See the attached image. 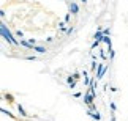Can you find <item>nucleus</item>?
I'll list each match as a JSON object with an SVG mask.
<instances>
[{
  "mask_svg": "<svg viewBox=\"0 0 128 121\" xmlns=\"http://www.w3.org/2000/svg\"><path fill=\"white\" fill-rule=\"evenodd\" d=\"M0 33H2V38H3V40L8 42V44H11V46H19V44H21V42H19V41L16 40V38H14V36L11 35V32L8 30V27L5 25L3 22L0 24Z\"/></svg>",
  "mask_w": 128,
  "mask_h": 121,
  "instance_id": "f257e3e1",
  "label": "nucleus"
},
{
  "mask_svg": "<svg viewBox=\"0 0 128 121\" xmlns=\"http://www.w3.org/2000/svg\"><path fill=\"white\" fill-rule=\"evenodd\" d=\"M108 69L106 65H103V63H98V68H96V80H100L103 76H104V72Z\"/></svg>",
  "mask_w": 128,
  "mask_h": 121,
  "instance_id": "f03ea898",
  "label": "nucleus"
},
{
  "mask_svg": "<svg viewBox=\"0 0 128 121\" xmlns=\"http://www.w3.org/2000/svg\"><path fill=\"white\" fill-rule=\"evenodd\" d=\"M93 99H95V98H93V96L88 93V91L84 94V102H86L87 105H92V104H93Z\"/></svg>",
  "mask_w": 128,
  "mask_h": 121,
  "instance_id": "7ed1b4c3",
  "label": "nucleus"
},
{
  "mask_svg": "<svg viewBox=\"0 0 128 121\" xmlns=\"http://www.w3.org/2000/svg\"><path fill=\"white\" fill-rule=\"evenodd\" d=\"M70 13L71 14H78V13H79V6H78V5L76 3H70Z\"/></svg>",
  "mask_w": 128,
  "mask_h": 121,
  "instance_id": "20e7f679",
  "label": "nucleus"
},
{
  "mask_svg": "<svg viewBox=\"0 0 128 121\" xmlns=\"http://www.w3.org/2000/svg\"><path fill=\"white\" fill-rule=\"evenodd\" d=\"M93 38H95V41H98V42H101V41H103L104 35H103V30H101V28H100V30H98V32L95 33V36H93Z\"/></svg>",
  "mask_w": 128,
  "mask_h": 121,
  "instance_id": "39448f33",
  "label": "nucleus"
},
{
  "mask_svg": "<svg viewBox=\"0 0 128 121\" xmlns=\"http://www.w3.org/2000/svg\"><path fill=\"white\" fill-rule=\"evenodd\" d=\"M32 50H35L36 54H46V47L44 46H33Z\"/></svg>",
  "mask_w": 128,
  "mask_h": 121,
  "instance_id": "423d86ee",
  "label": "nucleus"
},
{
  "mask_svg": "<svg viewBox=\"0 0 128 121\" xmlns=\"http://www.w3.org/2000/svg\"><path fill=\"white\" fill-rule=\"evenodd\" d=\"M87 113H88V115H90V117H92L93 120H96V121H100V120H101V115H100V113H98V112H96V110H95V112H88V110H87Z\"/></svg>",
  "mask_w": 128,
  "mask_h": 121,
  "instance_id": "0eeeda50",
  "label": "nucleus"
},
{
  "mask_svg": "<svg viewBox=\"0 0 128 121\" xmlns=\"http://www.w3.org/2000/svg\"><path fill=\"white\" fill-rule=\"evenodd\" d=\"M18 110H19V113H21V117H24V118H27V117H28V115L26 113V110H24V107H22L21 104L18 105Z\"/></svg>",
  "mask_w": 128,
  "mask_h": 121,
  "instance_id": "6e6552de",
  "label": "nucleus"
},
{
  "mask_svg": "<svg viewBox=\"0 0 128 121\" xmlns=\"http://www.w3.org/2000/svg\"><path fill=\"white\" fill-rule=\"evenodd\" d=\"M21 46L27 47V49H33V44H30L28 41H24V40H21Z\"/></svg>",
  "mask_w": 128,
  "mask_h": 121,
  "instance_id": "1a4fd4ad",
  "label": "nucleus"
},
{
  "mask_svg": "<svg viewBox=\"0 0 128 121\" xmlns=\"http://www.w3.org/2000/svg\"><path fill=\"white\" fill-rule=\"evenodd\" d=\"M2 113H5V115H8L10 118H13V120H14V115H13L11 112H10V110H5V109H2Z\"/></svg>",
  "mask_w": 128,
  "mask_h": 121,
  "instance_id": "9d476101",
  "label": "nucleus"
},
{
  "mask_svg": "<svg viewBox=\"0 0 128 121\" xmlns=\"http://www.w3.org/2000/svg\"><path fill=\"white\" fill-rule=\"evenodd\" d=\"M103 35H104V36H109V35H111V28H109V27L104 28V30H103Z\"/></svg>",
  "mask_w": 128,
  "mask_h": 121,
  "instance_id": "9b49d317",
  "label": "nucleus"
},
{
  "mask_svg": "<svg viewBox=\"0 0 128 121\" xmlns=\"http://www.w3.org/2000/svg\"><path fill=\"white\" fill-rule=\"evenodd\" d=\"M5 99H6L8 102H13V94H5Z\"/></svg>",
  "mask_w": 128,
  "mask_h": 121,
  "instance_id": "f8f14e48",
  "label": "nucleus"
},
{
  "mask_svg": "<svg viewBox=\"0 0 128 121\" xmlns=\"http://www.w3.org/2000/svg\"><path fill=\"white\" fill-rule=\"evenodd\" d=\"M58 27H60L62 30H66V22H60V24H58Z\"/></svg>",
  "mask_w": 128,
  "mask_h": 121,
  "instance_id": "ddd939ff",
  "label": "nucleus"
},
{
  "mask_svg": "<svg viewBox=\"0 0 128 121\" xmlns=\"http://www.w3.org/2000/svg\"><path fill=\"white\" fill-rule=\"evenodd\" d=\"M114 57H116V52L111 49V52H109V58H114Z\"/></svg>",
  "mask_w": 128,
  "mask_h": 121,
  "instance_id": "4468645a",
  "label": "nucleus"
},
{
  "mask_svg": "<svg viewBox=\"0 0 128 121\" xmlns=\"http://www.w3.org/2000/svg\"><path fill=\"white\" fill-rule=\"evenodd\" d=\"M70 19H71V14H66V16H65V22L68 24V22H70Z\"/></svg>",
  "mask_w": 128,
  "mask_h": 121,
  "instance_id": "2eb2a0df",
  "label": "nucleus"
},
{
  "mask_svg": "<svg viewBox=\"0 0 128 121\" xmlns=\"http://www.w3.org/2000/svg\"><path fill=\"white\" fill-rule=\"evenodd\" d=\"M73 32H74V28H73V27H70V28H68V30H66V33H68V35H71Z\"/></svg>",
  "mask_w": 128,
  "mask_h": 121,
  "instance_id": "dca6fc26",
  "label": "nucleus"
},
{
  "mask_svg": "<svg viewBox=\"0 0 128 121\" xmlns=\"http://www.w3.org/2000/svg\"><path fill=\"white\" fill-rule=\"evenodd\" d=\"M96 68H98V63L93 61V63H92V69H96Z\"/></svg>",
  "mask_w": 128,
  "mask_h": 121,
  "instance_id": "f3484780",
  "label": "nucleus"
},
{
  "mask_svg": "<svg viewBox=\"0 0 128 121\" xmlns=\"http://www.w3.org/2000/svg\"><path fill=\"white\" fill-rule=\"evenodd\" d=\"M116 109H117V107H116V104H114V102H111V110H112V112H116Z\"/></svg>",
  "mask_w": 128,
  "mask_h": 121,
  "instance_id": "a211bd4d",
  "label": "nucleus"
},
{
  "mask_svg": "<svg viewBox=\"0 0 128 121\" xmlns=\"http://www.w3.org/2000/svg\"><path fill=\"white\" fill-rule=\"evenodd\" d=\"M28 42H30V44H33V46H35V44H36V41H35V40H33V38H30V40H28Z\"/></svg>",
  "mask_w": 128,
  "mask_h": 121,
  "instance_id": "6ab92c4d",
  "label": "nucleus"
},
{
  "mask_svg": "<svg viewBox=\"0 0 128 121\" xmlns=\"http://www.w3.org/2000/svg\"><path fill=\"white\" fill-rule=\"evenodd\" d=\"M111 121H116V117H114V115H112V118H111Z\"/></svg>",
  "mask_w": 128,
  "mask_h": 121,
  "instance_id": "aec40b11",
  "label": "nucleus"
},
{
  "mask_svg": "<svg viewBox=\"0 0 128 121\" xmlns=\"http://www.w3.org/2000/svg\"><path fill=\"white\" fill-rule=\"evenodd\" d=\"M81 2H82V3H86V2H87V0H81Z\"/></svg>",
  "mask_w": 128,
  "mask_h": 121,
  "instance_id": "412c9836",
  "label": "nucleus"
}]
</instances>
